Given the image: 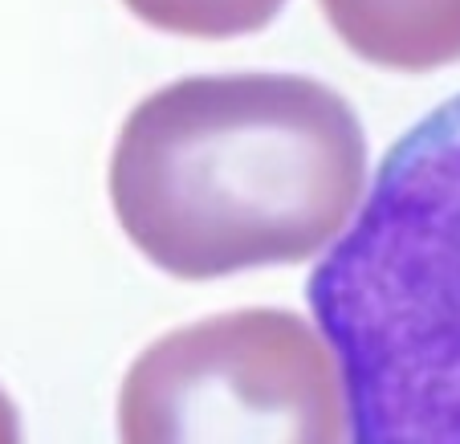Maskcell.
Instances as JSON below:
<instances>
[{"instance_id":"6da1fadb","label":"cell","mask_w":460,"mask_h":444,"mask_svg":"<svg viewBox=\"0 0 460 444\" xmlns=\"http://www.w3.org/2000/svg\"><path fill=\"white\" fill-rule=\"evenodd\" d=\"M363 183L350 102L297 74L172 82L127 114L111 159L119 225L183 281L305 262L347 228Z\"/></svg>"},{"instance_id":"7a4b0ae2","label":"cell","mask_w":460,"mask_h":444,"mask_svg":"<svg viewBox=\"0 0 460 444\" xmlns=\"http://www.w3.org/2000/svg\"><path fill=\"white\" fill-rule=\"evenodd\" d=\"M350 444H460V94L383 155L310 278Z\"/></svg>"},{"instance_id":"3957f363","label":"cell","mask_w":460,"mask_h":444,"mask_svg":"<svg viewBox=\"0 0 460 444\" xmlns=\"http://www.w3.org/2000/svg\"><path fill=\"white\" fill-rule=\"evenodd\" d=\"M122 444H347L331 351L289 310H233L151 342L122 379Z\"/></svg>"},{"instance_id":"277c9868","label":"cell","mask_w":460,"mask_h":444,"mask_svg":"<svg viewBox=\"0 0 460 444\" xmlns=\"http://www.w3.org/2000/svg\"><path fill=\"white\" fill-rule=\"evenodd\" d=\"M350 53L400 74L460 61V0H318Z\"/></svg>"},{"instance_id":"5b68a950","label":"cell","mask_w":460,"mask_h":444,"mask_svg":"<svg viewBox=\"0 0 460 444\" xmlns=\"http://www.w3.org/2000/svg\"><path fill=\"white\" fill-rule=\"evenodd\" d=\"M122 4L151 29L225 41V37L265 29L286 0H122Z\"/></svg>"},{"instance_id":"8992f818","label":"cell","mask_w":460,"mask_h":444,"mask_svg":"<svg viewBox=\"0 0 460 444\" xmlns=\"http://www.w3.org/2000/svg\"><path fill=\"white\" fill-rule=\"evenodd\" d=\"M0 444H21V416L0 387Z\"/></svg>"}]
</instances>
